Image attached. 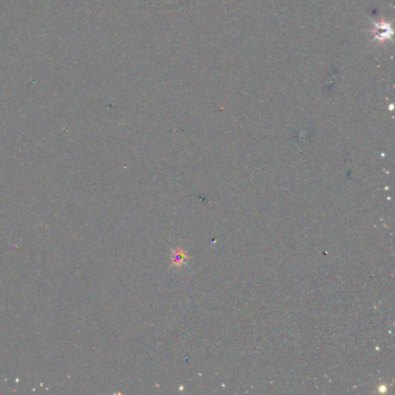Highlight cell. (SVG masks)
I'll use <instances>...</instances> for the list:
<instances>
[{"mask_svg":"<svg viewBox=\"0 0 395 395\" xmlns=\"http://www.w3.org/2000/svg\"><path fill=\"white\" fill-rule=\"evenodd\" d=\"M186 258V256L183 255V253L181 250H178L176 254H174V262L178 264H183V260Z\"/></svg>","mask_w":395,"mask_h":395,"instance_id":"obj_1","label":"cell"}]
</instances>
